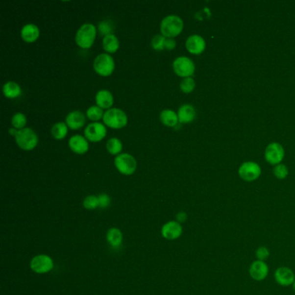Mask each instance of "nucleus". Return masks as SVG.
<instances>
[{
  "label": "nucleus",
  "instance_id": "dca6fc26",
  "mask_svg": "<svg viewBox=\"0 0 295 295\" xmlns=\"http://www.w3.org/2000/svg\"><path fill=\"white\" fill-rule=\"evenodd\" d=\"M70 149L78 154H83L89 150V143L85 138L81 135H74L70 138L69 142Z\"/></svg>",
  "mask_w": 295,
  "mask_h": 295
},
{
  "label": "nucleus",
  "instance_id": "f3484780",
  "mask_svg": "<svg viewBox=\"0 0 295 295\" xmlns=\"http://www.w3.org/2000/svg\"><path fill=\"white\" fill-rule=\"evenodd\" d=\"M85 116L80 111H73L66 118L67 125L71 129H79L85 124Z\"/></svg>",
  "mask_w": 295,
  "mask_h": 295
},
{
  "label": "nucleus",
  "instance_id": "2f4dec72",
  "mask_svg": "<svg viewBox=\"0 0 295 295\" xmlns=\"http://www.w3.org/2000/svg\"><path fill=\"white\" fill-rule=\"evenodd\" d=\"M270 251L268 247L265 246H261L259 247L255 251V257L258 261L266 262V260L270 258Z\"/></svg>",
  "mask_w": 295,
  "mask_h": 295
},
{
  "label": "nucleus",
  "instance_id": "4be33fe9",
  "mask_svg": "<svg viewBox=\"0 0 295 295\" xmlns=\"http://www.w3.org/2000/svg\"><path fill=\"white\" fill-rule=\"evenodd\" d=\"M160 121L164 125L167 126H175L178 122V117L174 111L171 109H165L160 114Z\"/></svg>",
  "mask_w": 295,
  "mask_h": 295
},
{
  "label": "nucleus",
  "instance_id": "393cba45",
  "mask_svg": "<svg viewBox=\"0 0 295 295\" xmlns=\"http://www.w3.org/2000/svg\"><path fill=\"white\" fill-rule=\"evenodd\" d=\"M68 133V125L63 122H58L53 125L51 129L52 136L55 140H63Z\"/></svg>",
  "mask_w": 295,
  "mask_h": 295
},
{
  "label": "nucleus",
  "instance_id": "f704fd0d",
  "mask_svg": "<svg viewBox=\"0 0 295 295\" xmlns=\"http://www.w3.org/2000/svg\"><path fill=\"white\" fill-rule=\"evenodd\" d=\"M98 198H99L100 208H106V207L108 206L110 204V197L107 194H101V195L98 197Z\"/></svg>",
  "mask_w": 295,
  "mask_h": 295
},
{
  "label": "nucleus",
  "instance_id": "58836bf2",
  "mask_svg": "<svg viewBox=\"0 0 295 295\" xmlns=\"http://www.w3.org/2000/svg\"><path fill=\"white\" fill-rule=\"evenodd\" d=\"M292 286H293V289H294V290H295V282H294V283H293V285H292Z\"/></svg>",
  "mask_w": 295,
  "mask_h": 295
},
{
  "label": "nucleus",
  "instance_id": "2eb2a0df",
  "mask_svg": "<svg viewBox=\"0 0 295 295\" xmlns=\"http://www.w3.org/2000/svg\"><path fill=\"white\" fill-rule=\"evenodd\" d=\"M205 41L198 35H192L189 37L185 44L187 50L194 55H199L203 53L205 49Z\"/></svg>",
  "mask_w": 295,
  "mask_h": 295
},
{
  "label": "nucleus",
  "instance_id": "1a4fd4ad",
  "mask_svg": "<svg viewBox=\"0 0 295 295\" xmlns=\"http://www.w3.org/2000/svg\"><path fill=\"white\" fill-rule=\"evenodd\" d=\"M30 268L35 273H48V272L53 270L54 262H53L51 257H49V255H37L31 260Z\"/></svg>",
  "mask_w": 295,
  "mask_h": 295
},
{
  "label": "nucleus",
  "instance_id": "a878e982",
  "mask_svg": "<svg viewBox=\"0 0 295 295\" xmlns=\"http://www.w3.org/2000/svg\"><path fill=\"white\" fill-rule=\"evenodd\" d=\"M107 151L111 154H119L122 150V143L117 138H112L107 142Z\"/></svg>",
  "mask_w": 295,
  "mask_h": 295
},
{
  "label": "nucleus",
  "instance_id": "473e14b6",
  "mask_svg": "<svg viewBox=\"0 0 295 295\" xmlns=\"http://www.w3.org/2000/svg\"><path fill=\"white\" fill-rule=\"evenodd\" d=\"M166 37L161 35H156L155 37L151 40V45L156 50H162L165 49V42Z\"/></svg>",
  "mask_w": 295,
  "mask_h": 295
},
{
  "label": "nucleus",
  "instance_id": "7c9ffc66",
  "mask_svg": "<svg viewBox=\"0 0 295 295\" xmlns=\"http://www.w3.org/2000/svg\"><path fill=\"white\" fill-rule=\"evenodd\" d=\"M273 174L278 179H285L288 177V170L287 166L282 164H279L274 166L273 168Z\"/></svg>",
  "mask_w": 295,
  "mask_h": 295
},
{
  "label": "nucleus",
  "instance_id": "f8f14e48",
  "mask_svg": "<svg viewBox=\"0 0 295 295\" xmlns=\"http://www.w3.org/2000/svg\"><path fill=\"white\" fill-rule=\"evenodd\" d=\"M248 273L251 278L256 281L265 280L270 273V268L267 262L256 260L251 263Z\"/></svg>",
  "mask_w": 295,
  "mask_h": 295
},
{
  "label": "nucleus",
  "instance_id": "423d86ee",
  "mask_svg": "<svg viewBox=\"0 0 295 295\" xmlns=\"http://www.w3.org/2000/svg\"><path fill=\"white\" fill-rule=\"evenodd\" d=\"M115 164L119 172L124 175H132L136 170V160L133 156L127 153H122L117 156Z\"/></svg>",
  "mask_w": 295,
  "mask_h": 295
},
{
  "label": "nucleus",
  "instance_id": "b1692460",
  "mask_svg": "<svg viewBox=\"0 0 295 295\" xmlns=\"http://www.w3.org/2000/svg\"><path fill=\"white\" fill-rule=\"evenodd\" d=\"M107 239L112 247H119L122 243V233L117 228H112L107 231Z\"/></svg>",
  "mask_w": 295,
  "mask_h": 295
},
{
  "label": "nucleus",
  "instance_id": "20e7f679",
  "mask_svg": "<svg viewBox=\"0 0 295 295\" xmlns=\"http://www.w3.org/2000/svg\"><path fill=\"white\" fill-rule=\"evenodd\" d=\"M15 137L17 144L23 150L30 151L37 147L38 138L37 133L31 128L27 127L19 130Z\"/></svg>",
  "mask_w": 295,
  "mask_h": 295
},
{
  "label": "nucleus",
  "instance_id": "72a5a7b5",
  "mask_svg": "<svg viewBox=\"0 0 295 295\" xmlns=\"http://www.w3.org/2000/svg\"><path fill=\"white\" fill-rule=\"evenodd\" d=\"M113 30H114L113 29V25H112V22H110L109 20L102 21L99 25V30H100V33L106 35V36L112 34Z\"/></svg>",
  "mask_w": 295,
  "mask_h": 295
},
{
  "label": "nucleus",
  "instance_id": "6ab92c4d",
  "mask_svg": "<svg viewBox=\"0 0 295 295\" xmlns=\"http://www.w3.org/2000/svg\"><path fill=\"white\" fill-rule=\"evenodd\" d=\"M96 104L100 108H110L114 103V97L108 90H100L96 94Z\"/></svg>",
  "mask_w": 295,
  "mask_h": 295
},
{
  "label": "nucleus",
  "instance_id": "7ed1b4c3",
  "mask_svg": "<svg viewBox=\"0 0 295 295\" xmlns=\"http://www.w3.org/2000/svg\"><path fill=\"white\" fill-rule=\"evenodd\" d=\"M96 36V26L91 24H85L78 30L75 36V42L81 48L89 49L94 44Z\"/></svg>",
  "mask_w": 295,
  "mask_h": 295
},
{
  "label": "nucleus",
  "instance_id": "6e6552de",
  "mask_svg": "<svg viewBox=\"0 0 295 295\" xmlns=\"http://www.w3.org/2000/svg\"><path fill=\"white\" fill-rule=\"evenodd\" d=\"M238 173L244 181L253 182L261 176L262 169L257 163L245 162L240 166Z\"/></svg>",
  "mask_w": 295,
  "mask_h": 295
},
{
  "label": "nucleus",
  "instance_id": "412c9836",
  "mask_svg": "<svg viewBox=\"0 0 295 295\" xmlns=\"http://www.w3.org/2000/svg\"><path fill=\"white\" fill-rule=\"evenodd\" d=\"M102 45L103 49L109 53H115L118 50L120 43H119L118 38L114 34H110L105 36L102 41Z\"/></svg>",
  "mask_w": 295,
  "mask_h": 295
},
{
  "label": "nucleus",
  "instance_id": "4c0bfd02",
  "mask_svg": "<svg viewBox=\"0 0 295 295\" xmlns=\"http://www.w3.org/2000/svg\"><path fill=\"white\" fill-rule=\"evenodd\" d=\"M10 133H11V135H17V133H18V131H16L15 129H10Z\"/></svg>",
  "mask_w": 295,
  "mask_h": 295
},
{
  "label": "nucleus",
  "instance_id": "39448f33",
  "mask_svg": "<svg viewBox=\"0 0 295 295\" xmlns=\"http://www.w3.org/2000/svg\"><path fill=\"white\" fill-rule=\"evenodd\" d=\"M94 69L97 74L102 76H108L115 70V61L111 55L100 54L97 55V57L95 59Z\"/></svg>",
  "mask_w": 295,
  "mask_h": 295
},
{
  "label": "nucleus",
  "instance_id": "9d476101",
  "mask_svg": "<svg viewBox=\"0 0 295 295\" xmlns=\"http://www.w3.org/2000/svg\"><path fill=\"white\" fill-rule=\"evenodd\" d=\"M284 158V149L279 143H271L269 145L265 151V159L270 165L277 166Z\"/></svg>",
  "mask_w": 295,
  "mask_h": 295
},
{
  "label": "nucleus",
  "instance_id": "f257e3e1",
  "mask_svg": "<svg viewBox=\"0 0 295 295\" xmlns=\"http://www.w3.org/2000/svg\"><path fill=\"white\" fill-rule=\"evenodd\" d=\"M184 28L183 20L177 16H167L163 19L160 25L161 33L165 37L172 38L181 33Z\"/></svg>",
  "mask_w": 295,
  "mask_h": 295
},
{
  "label": "nucleus",
  "instance_id": "cd10ccee",
  "mask_svg": "<svg viewBox=\"0 0 295 295\" xmlns=\"http://www.w3.org/2000/svg\"><path fill=\"white\" fill-rule=\"evenodd\" d=\"M195 81L192 77L184 78L180 83V89L185 94L192 93L195 89Z\"/></svg>",
  "mask_w": 295,
  "mask_h": 295
},
{
  "label": "nucleus",
  "instance_id": "c85d7f7f",
  "mask_svg": "<svg viewBox=\"0 0 295 295\" xmlns=\"http://www.w3.org/2000/svg\"><path fill=\"white\" fill-rule=\"evenodd\" d=\"M26 123H27V119H26L25 115H23L21 113H18L12 117L11 124L15 128L23 129L26 125Z\"/></svg>",
  "mask_w": 295,
  "mask_h": 295
},
{
  "label": "nucleus",
  "instance_id": "f03ea898",
  "mask_svg": "<svg viewBox=\"0 0 295 295\" xmlns=\"http://www.w3.org/2000/svg\"><path fill=\"white\" fill-rule=\"evenodd\" d=\"M102 119L105 125L115 129L124 127L127 123V117L125 112L119 108H111L106 111Z\"/></svg>",
  "mask_w": 295,
  "mask_h": 295
},
{
  "label": "nucleus",
  "instance_id": "4468645a",
  "mask_svg": "<svg viewBox=\"0 0 295 295\" xmlns=\"http://www.w3.org/2000/svg\"><path fill=\"white\" fill-rule=\"evenodd\" d=\"M161 233H162L163 237L167 240H176L182 235L183 228H182L181 223H179L178 221H168L163 226Z\"/></svg>",
  "mask_w": 295,
  "mask_h": 295
},
{
  "label": "nucleus",
  "instance_id": "c9c22d12",
  "mask_svg": "<svg viewBox=\"0 0 295 295\" xmlns=\"http://www.w3.org/2000/svg\"><path fill=\"white\" fill-rule=\"evenodd\" d=\"M176 47V41L172 39V38H166V42H165V48L172 50Z\"/></svg>",
  "mask_w": 295,
  "mask_h": 295
},
{
  "label": "nucleus",
  "instance_id": "aec40b11",
  "mask_svg": "<svg viewBox=\"0 0 295 295\" xmlns=\"http://www.w3.org/2000/svg\"><path fill=\"white\" fill-rule=\"evenodd\" d=\"M21 37L27 43H33L39 37V30L33 24H28L24 26L21 30Z\"/></svg>",
  "mask_w": 295,
  "mask_h": 295
},
{
  "label": "nucleus",
  "instance_id": "bb28decb",
  "mask_svg": "<svg viewBox=\"0 0 295 295\" xmlns=\"http://www.w3.org/2000/svg\"><path fill=\"white\" fill-rule=\"evenodd\" d=\"M103 111L102 108L98 107V106H93V107H89L88 111H87V116L89 120L94 121V122H97L99 121L100 118H103Z\"/></svg>",
  "mask_w": 295,
  "mask_h": 295
},
{
  "label": "nucleus",
  "instance_id": "0eeeda50",
  "mask_svg": "<svg viewBox=\"0 0 295 295\" xmlns=\"http://www.w3.org/2000/svg\"><path fill=\"white\" fill-rule=\"evenodd\" d=\"M173 70L175 73L181 77H190L195 72V65L188 57L180 56L174 61Z\"/></svg>",
  "mask_w": 295,
  "mask_h": 295
},
{
  "label": "nucleus",
  "instance_id": "c756f323",
  "mask_svg": "<svg viewBox=\"0 0 295 295\" xmlns=\"http://www.w3.org/2000/svg\"><path fill=\"white\" fill-rule=\"evenodd\" d=\"M83 206L87 210H95L97 207H100L99 198L96 196H88L83 201Z\"/></svg>",
  "mask_w": 295,
  "mask_h": 295
},
{
  "label": "nucleus",
  "instance_id": "5701e85b",
  "mask_svg": "<svg viewBox=\"0 0 295 295\" xmlns=\"http://www.w3.org/2000/svg\"><path fill=\"white\" fill-rule=\"evenodd\" d=\"M3 92L7 98L13 99L19 97L22 91L19 84H17L14 81H8L3 87Z\"/></svg>",
  "mask_w": 295,
  "mask_h": 295
},
{
  "label": "nucleus",
  "instance_id": "ddd939ff",
  "mask_svg": "<svg viewBox=\"0 0 295 295\" xmlns=\"http://www.w3.org/2000/svg\"><path fill=\"white\" fill-rule=\"evenodd\" d=\"M274 280L281 287H289L295 282L294 271L288 267H279L274 272Z\"/></svg>",
  "mask_w": 295,
  "mask_h": 295
},
{
  "label": "nucleus",
  "instance_id": "a211bd4d",
  "mask_svg": "<svg viewBox=\"0 0 295 295\" xmlns=\"http://www.w3.org/2000/svg\"><path fill=\"white\" fill-rule=\"evenodd\" d=\"M178 122L181 123H189L194 121L196 117V111L192 105L185 104L181 106L177 112Z\"/></svg>",
  "mask_w": 295,
  "mask_h": 295
},
{
  "label": "nucleus",
  "instance_id": "e433bc0d",
  "mask_svg": "<svg viewBox=\"0 0 295 295\" xmlns=\"http://www.w3.org/2000/svg\"><path fill=\"white\" fill-rule=\"evenodd\" d=\"M176 218H177V221H178L179 223H182V222H185L187 220V214L182 211V212L177 213Z\"/></svg>",
  "mask_w": 295,
  "mask_h": 295
},
{
  "label": "nucleus",
  "instance_id": "9b49d317",
  "mask_svg": "<svg viewBox=\"0 0 295 295\" xmlns=\"http://www.w3.org/2000/svg\"><path fill=\"white\" fill-rule=\"evenodd\" d=\"M84 133L88 140L92 142H99L106 136L107 129L103 124L100 122H95L86 127Z\"/></svg>",
  "mask_w": 295,
  "mask_h": 295
}]
</instances>
